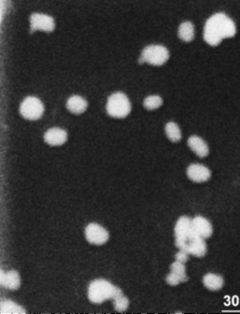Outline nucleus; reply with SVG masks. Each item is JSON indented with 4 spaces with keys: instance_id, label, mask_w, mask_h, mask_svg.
Instances as JSON below:
<instances>
[{
    "instance_id": "1",
    "label": "nucleus",
    "mask_w": 240,
    "mask_h": 314,
    "mask_svg": "<svg viewBox=\"0 0 240 314\" xmlns=\"http://www.w3.org/2000/svg\"><path fill=\"white\" fill-rule=\"evenodd\" d=\"M236 34L235 23L224 13H217L208 18L204 27V38L209 45L215 47L224 38H232Z\"/></svg>"
},
{
    "instance_id": "2",
    "label": "nucleus",
    "mask_w": 240,
    "mask_h": 314,
    "mask_svg": "<svg viewBox=\"0 0 240 314\" xmlns=\"http://www.w3.org/2000/svg\"><path fill=\"white\" fill-rule=\"evenodd\" d=\"M121 295L123 292L121 289L104 279L94 281L89 286L88 298L93 303L101 304L106 300H114Z\"/></svg>"
},
{
    "instance_id": "3",
    "label": "nucleus",
    "mask_w": 240,
    "mask_h": 314,
    "mask_svg": "<svg viewBox=\"0 0 240 314\" xmlns=\"http://www.w3.org/2000/svg\"><path fill=\"white\" fill-rule=\"evenodd\" d=\"M191 221L190 218L183 216L177 221L175 226L176 246L186 252L188 242L198 236L193 230Z\"/></svg>"
},
{
    "instance_id": "4",
    "label": "nucleus",
    "mask_w": 240,
    "mask_h": 314,
    "mask_svg": "<svg viewBox=\"0 0 240 314\" xmlns=\"http://www.w3.org/2000/svg\"><path fill=\"white\" fill-rule=\"evenodd\" d=\"M108 115L115 119H124L131 111V103L124 93H114L110 96L106 104Z\"/></svg>"
},
{
    "instance_id": "5",
    "label": "nucleus",
    "mask_w": 240,
    "mask_h": 314,
    "mask_svg": "<svg viewBox=\"0 0 240 314\" xmlns=\"http://www.w3.org/2000/svg\"><path fill=\"white\" fill-rule=\"evenodd\" d=\"M169 56L168 49L164 46L149 45L143 50L139 64L147 63L150 65L160 67L168 61Z\"/></svg>"
},
{
    "instance_id": "6",
    "label": "nucleus",
    "mask_w": 240,
    "mask_h": 314,
    "mask_svg": "<svg viewBox=\"0 0 240 314\" xmlns=\"http://www.w3.org/2000/svg\"><path fill=\"white\" fill-rule=\"evenodd\" d=\"M20 113L27 120H38L44 113V106L38 97H26L20 107Z\"/></svg>"
},
{
    "instance_id": "7",
    "label": "nucleus",
    "mask_w": 240,
    "mask_h": 314,
    "mask_svg": "<svg viewBox=\"0 0 240 314\" xmlns=\"http://www.w3.org/2000/svg\"><path fill=\"white\" fill-rule=\"evenodd\" d=\"M108 231L97 223H91L85 228V238L90 243L101 246L108 240Z\"/></svg>"
},
{
    "instance_id": "8",
    "label": "nucleus",
    "mask_w": 240,
    "mask_h": 314,
    "mask_svg": "<svg viewBox=\"0 0 240 314\" xmlns=\"http://www.w3.org/2000/svg\"><path fill=\"white\" fill-rule=\"evenodd\" d=\"M31 22V33L36 31L52 32L55 27L54 18L49 15L35 13L33 14L30 18Z\"/></svg>"
},
{
    "instance_id": "9",
    "label": "nucleus",
    "mask_w": 240,
    "mask_h": 314,
    "mask_svg": "<svg viewBox=\"0 0 240 314\" xmlns=\"http://www.w3.org/2000/svg\"><path fill=\"white\" fill-rule=\"evenodd\" d=\"M188 177L197 183H204L211 178V171L206 166L201 164H191L187 170Z\"/></svg>"
},
{
    "instance_id": "10",
    "label": "nucleus",
    "mask_w": 240,
    "mask_h": 314,
    "mask_svg": "<svg viewBox=\"0 0 240 314\" xmlns=\"http://www.w3.org/2000/svg\"><path fill=\"white\" fill-rule=\"evenodd\" d=\"M192 228L198 236L204 239H208L213 233V228L208 219L201 216H197L191 221Z\"/></svg>"
},
{
    "instance_id": "11",
    "label": "nucleus",
    "mask_w": 240,
    "mask_h": 314,
    "mask_svg": "<svg viewBox=\"0 0 240 314\" xmlns=\"http://www.w3.org/2000/svg\"><path fill=\"white\" fill-rule=\"evenodd\" d=\"M44 140L50 146H61L67 141V131L58 127L50 129L46 132Z\"/></svg>"
},
{
    "instance_id": "12",
    "label": "nucleus",
    "mask_w": 240,
    "mask_h": 314,
    "mask_svg": "<svg viewBox=\"0 0 240 314\" xmlns=\"http://www.w3.org/2000/svg\"><path fill=\"white\" fill-rule=\"evenodd\" d=\"M0 284L6 289L10 290H16L19 288L21 281L19 274L15 270H11L8 273L0 271Z\"/></svg>"
},
{
    "instance_id": "13",
    "label": "nucleus",
    "mask_w": 240,
    "mask_h": 314,
    "mask_svg": "<svg viewBox=\"0 0 240 314\" xmlns=\"http://www.w3.org/2000/svg\"><path fill=\"white\" fill-rule=\"evenodd\" d=\"M207 244L201 237L197 236L188 242L187 246V253L193 255L197 258H202L207 253Z\"/></svg>"
},
{
    "instance_id": "14",
    "label": "nucleus",
    "mask_w": 240,
    "mask_h": 314,
    "mask_svg": "<svg viewBox=\"0 0 240 314\" xmlns=\"http://www.w3.org/2000/svg\"><path fill=\"white\" fill-rule=\"evenodd\" d=\"M188 146L200 158H205L209 153V148L207 143L198 136H191L188 141Z\"/></svg>"
},
{
    "instance_id": "15",
    "label": "nucleus",
    "mask_w": 240,
    "mask_h": 314,
    "mask_svg": "<svg viewBox=\"0 0 240 314\" xmlns=\"http://www.w3.org/2000/svg\"><path fill=\"white\" fill-rule=\"evenodd\" d=\"M88 103L86 100L79 95H74L69 99L67 107L71 113L75 114H82L86 110Z\"/></svg>"
},
{
    "instance_id": "16",
    "label": "nucleus",
    "mask_w": 240,
    "mask_h": 314,
    "mask_svg": "<svg viewBox=\"0 0 240 314\" xmlns=\"http://www.w3.org/2000/svg\"><path fill=\"white\" fill-rule=\"evenodd\" d=\"M203 282L207 289L211 291H218L224 286V278L221 275L208 273L203 278Z\"/></svg>"
},
{
    "instance_id": "17",
    "label": "nucleus",
    "mask_w": 240,
    "mask_h": 314,
    "mask_svg": "<svg viewBox=\"0 0 240 314\" xmlns=\"http://www.w3.org/2000/svg\"><path fill=\"white\" fill-rule=\"evenodd\" d=\"M178 35L183 41L187 43L192 41L195 36V28L193 24L191 22H184L181 24L178 30Z\"/></svg>"
},
{
    "instance_id": "18",
    "label": "nucleus",
    "mask_w": 240,
    "mask_h": 314,
    "mask_svg": "<svg viewBox=\"0 0 240 314\" xmlns=\"http://www.w3.org/2000/svg\"><path fill=\"white\" fill-rule=\"evenodd\" d=\"M0 312L2 314H25V309L19 305H17L11 300H7L1 303Z\"/></svg>"
},
{
    "instance_id": "19",
    "label": "nucleus",
    "mask_w": 240,
    "mask_h": 314,
    "mask_svg": "<svg viewBox=\"0 0 240 314\" xmlns=\"http://www.w3.org/2000/svg\"><path fill=\"white\" fill-rule=\"evenodd\" d=\"M165 133L170 141L173 142V143L179 142L182 138L181 129L178 127V125L173 122L167 123L165 126Z\"/></svg>"
},
{
    "instance_id": "20",
    "label": "nucleus",
    "mask_w": 240,
    "mask_h": 314,
    "mask_svg": "<svg viewBox=\"0 0 240 314\" xmlns=\"http://www.w3.org/2000/svg\"><path fill=\"white\" fill-rule=\"evenodd\" d=\"M162 104L163 100L159 95L148 96L144 101V107L149 110L159 108Z\"/></svg>"
},
{
    "instance_id": "21",
    "label": "nucleus",
    "mask_w": 240,
    "mask_h": 314,
    "mask_svg": "<svg viewBox=\"0 0 240 314\" xmlns=\"http://www.w3.org/2000/svg\"><path fill=\"white\" fill-rule=\"evenodd\" d=\"M171 271L172 273L178 275L181 278L183 282H187L188 280V276L186 274V269H185L184 263L176 261L171 265Z\"/></svg>"
},
{
    "instance_id": "22",
    "label": "nucleus",
    "mask_w": 240,
    "mask_h": 314,
    "mask_svg": "<svg viewBox=\"0 0 240 314\" xmlns=\"http://www.w3.org/2000/svg\"><path fill=\"white\" fill-rule=\"evenodd\" d=\"M114 304L116 310L118 311V312H124L128 308L129 302H128V298L126 297L121 295V296L118 297V298L114 299Z\"/></svg>"
},
{
    "instance_id": "23",
    "label": "nucleus",
    "mask_w": 240,
    "mask_h": 314,
    "mask_svg": "<svg viewBox=\"0 0 240 314\" xmlns=\"http://www.w3.org/2000/svg\"><path fill=\"white\" fill-rule=\"evenodd\" d=\"M166 282L168 285H172V286H176V285H178L180 283L183 282L181 278L172 272L167 276Z\"/></svg>"
},
{
    "instance_id": "24",
    "label": "nucleus",
    "mask_w": 240,
    "mask_h": 314,
    "mask_svg": "<svg viewBox=\"0 0 240 314\" xmlns=\"http://www.w3.org/2000/svg\"><path fill=\"white\" fill-rule=\"evenodd\" d=\"M188 255H189V253H187L186 251L180 250L176 254V261L184 264L185 262H188V258H189Z\"/></svg>"
}]
</instances>
